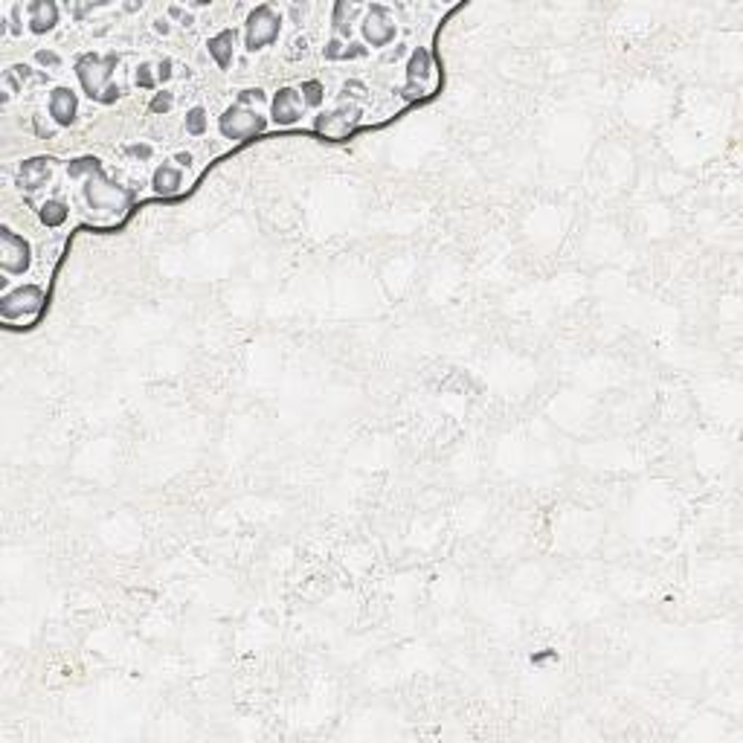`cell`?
<instances>
[{"mask_svg": "<svg viewBox=\"0 0 743 743\" xmlns=\"http://www.w3.org/2000/svg\"><path fill=\"white\" fill-rule=\"evenodd\" d=\"M235 41H238V32L235 30H221L215 32L209 41H206V50H209V58L218 64L221 70H227L232 61H235Z\"/></svg>", "mask_w": 743, "mask_h": 743, "instance_id": "obj_13", "label": "cell"}, {"mask_svg": "<svg viewBox=\"0 0 743 743\" xmlns=\"http://www.w3.org/2000/svg\"><path fill=\"white\" fill-rule=\"evenodd\" d=\"M27 18H30L27 27L32 35H46L58 27L61 9H58V4H53V0H32V4H27Z\"/></svg>", "mask_w": 743, "mask_h": 743, "instance_id": "obj_12", "label": "cell"}, {"mask_svg": "<svg viewBox=\"0 0 743 743\" xmlns=\"http://www.w3.org/2000/svg\"><path fill=\"white\" fill-rule=\"evenodd\" d=\"M279 32H282V15L270 4H258L256 9L247 12L244 20V50L247 53L265 50V46L279 41Z\"/></svg>", "mask_w": 743, "mask_h": 743, "instance_id": "obj_3", "label": "cell"}, {"mask_svg": "<svg viewBox=\"0 0 743 743\" xmlns=\"http://www.w3.org/2000/svg\"><path fill=\"white\" fill-rule=\"evenodd\" d=\"M265 99H268V96H265V90H261V87H247V90L238 93V105H247V108L250 105H261Z\"/></svg>", "mask_w": 743, "mask_h": 743, "instance_id": "obj_25", "label": "cell"}, {"mask_svg": "<svg viewBox=\"0 0 743 743\" xmlns=\"http://www.w3.org/2000/svg\"><path fill=\"white\" fill-rule=\"evenodd\" d=\"M183 125H186V134H192V137H204L206 128H209V116H206V111H204L201 105H195V108H189V111H186Z\"/></svg>", "mask_w": 743, "mask_h": 743, "instance_id": "obj_19", "label": "cell"}, {"mask_svg": "<svg viewBox=\"0 0 743 743\" xmlns=\"http://www.w3.org/2000/svg\"><path fill=\"white\" fill-rule=\"evenodd\" d=\"M430 73H433V58H430V50L427 46H416V50L410 53V58H406V82H427Z\"/></svg>", "mask_w": 743, "mask_h": 743, "instance_id": "obj_16", "label": "cell"}, {"mask_svg": "<svg viewBox=\"0 0 743 743\" xmlns=\"http://www.w3.org/2000/svg\"><path fill=\"white\" fill-rule=\"evenodd\" d=\"M46 111H50L53 116V123L61 125V128H73L76 125V119H79V96L58 85L50 90V102H46Z\"/></svg>", "mask_w": 743, "mask_h": 743, "instance_id": "obj_10", "label": "cell"}, {"mask_svg": "<svg viewBox=\"0 0 743 743\" xmlns=\"http://www.w3.org/2000/svg\"><path fill=\"white\" fill-rule=\"evenodd\" d=\"M180 186H183V172L177 169V166H172V163H160L157 169H154V175H151V189L157 192V195L172 198V195H177V192H180Z\"/></svg>", "mask_w": 743, "mask_h": 743, "instance_id": "obj_14", "label": "cell"}, {"mask_svg": "<svg viewBox=\"0 0 743 743\" xmlns=\"http://www.w3.org/2000/svg\"><path fill=\"white\" fill-rule=\"evenodd\" d=\"M35 61H38L41 67H46V70H58V67H61V56H58L56 50H38V53H35Z\"/></svg>", "mask_w": 743, "mask_h": 743, "instance_id": "obj_26", "label": "cell"}, {"mask_svg": "<svg viewBox=\"0 0 743 743\" xmlns=\"http://www.w3.org/2000/svg\"><path fill=\"white\" fill-rule=\"evenodd\" d=\"M175 163H177V166H186V169H189V166H192V154H189V151H177V154H175Z\"/></svg>", "mask_w": 743, "mask_h": 743, "instance_id": "obj_34", "label": "cell"}, {"mask_svg": "<svg viewBox=\"0 0 743 743\" xmlns=\"http://www.w3.org/2000/svg\"><path fill=\"white\" fill-rule=\"evenodd\" d=\"M169 15H172V18H186V15H183V9H180V6H169Z\"/></svg>", "mask_w": 743, "mask_h": 743, "instance_id": "obj_35", "label": "cell"}, {"mask_svg": "<svg viewBox=\"0 0 743 743\" xmlns=\"http://www.w3.org/2000/svg\"><path fill=\"white\" fill-rule=\"evenodd\" d=\"M35 131H38V137H44V139H50V137H53V128H50V125H44V123H41V116H35Z\"/></svg>", "mask_w": 743, "mask_h": 743, "instance_id": "obj_33", "label": "cell"}, {"mask_svg": "<svg viewBox=\"0 0 743 743\" xmlns=\"http://www.w3.org/2000/svg\"><path fill=\"white\" fill-rule=\"evenodd\" d=\"M125 154H128V157H137V160H149V157L154 154V149L149 146V142H134V146L125 149Z\"/></svg>", "mask_w": 743, "mask_h": 743, "instance_id": "obj_29", "label": "cell"}, {"mask_svg": "<svg viewBox=\"0 0 743 743\" xmlns=\"http://www.w3.org/2000/svg\"><path fill=\"white\" fill-rule=\"evenodd\" d=\"M134 85L142 87V90H154L157 87V70L149 64V61H142L137 67V73H134Z\"/></svg>", "mask_w": 743, "mask_h": 743, "instance_id": "obj_22", "label": "cell"}, {"mask_svg": "<svg viewBox=\"0 0 743 743\" xmlns=\"http://www.w3.org/2000/svg\"><path fill=\"white\" fill-rule=\"evenodd\" d=\"M20 20H23V6L15 4V6L9 9V32H12V35H20V32H23V23H20Z\"/></svg>", "mask_w": 743, "mask_h": 743, "instance_id": "obj_28", "label": "cell"}, {"mask_svg": "<svg viewBox=\"0 0 743 743\" xmlns=\"http://www.w3.org/2000/svg\"><path fill=\"white\" fill-rule=\"evenodd\" d=\"M30 79H35V73H32V67H27V64H12L4 73V82H6V87L12 93H20L23 85H27Z\"/></svg>", "mask_w": 743, "mask_h": 743, "instance_id": "obj_18", "label": "cell"}, {"mask_svg": "<svg viewBox=\"0 0 743 743\" xmlns=\"http://www.w3.org/2000/svg\"><path fill=\"white\" fill-rule=\"evenodd\" d=\"M363 9L357 6V4H349V0H337L331 9V27H334V35L337 38H351V23L357 20V15H361Z\"/></svg>", "mask_w": 743, "mask_h": 743, "instance_id": "obj_15", "label": "cell"}, {"mask_svg": "<svg viewBox=\"0 0 743 743\" xmlns=\"http://www.w3.org/2000/svg\"><path fill=\"white\" fill-rule=\"evenodd\" d=\"M175 108V93L172 90H160L151 96V102H149V111L151 113H169Z\"/></svg>", "mask_w": 743, "mask_h": 743, "instance_id": "obj_23", "label": "cell"}, {"mask_svg": "<svg viewBox=\"0 0 743 743\" xmlns=\"http://www.w3.org/2000/svg\"><path fill=\"white\" fill-rule=\"evenodd\" d=\"M53 177V160L50 157H30L18 166V186L23 192H38Z\"/></svg>", "mask_w": 743, "mask_h": 743, "instance_id": "obj_11", "label": "cell"}, {"mask_svg": "<svg viewBox=\"0 0 743 743\" xmlns=\"http://www.w3.org/2000/svg\"><path fill=\"white\" fill-rule=\"evenodd\" d=\"M363 93H366V85L357 82V79H351V82L343 85V96H363Z\"/></svg>", "mask_w": 743, "mask_h": 743, "instance_id": "obj_31", "label": "cell"}, {"mask_svg": "<svg viewBox=\"0 0 743 743\" xmlns=\"http://www.w3.org/2000/svg\"><path fill=\"white\" fill-rule=\"evenodd\" d=\"M343 50H346V41L334 35V38H328L325 46H323V58H325V61H340V58H343Z\"/></svg>", "mask_w": 743, "mask_h": 743, "instance_id": "obj_24", "label": "cell"}, {"mask_svg": "<svg viewBox=\"0 0 743 743\" xmlns=\"http://www.w3.org/2000/svg\"><path fill=\"white\" fill-rule=\"evenodd\" d=\"M268 128V116H261L256 108H247V105H230L221 116H218V131L224 139L230 142H242V139H250L256 134H261Z\"/></svg>", "mask_w": 743, "mask_h": 743, "instance_id": "obj_4", "label": "cell"}, {"mask_svg": "<svg viewBox=\"0 0 743 743\" xmlns=\"http://www.w3.org/2000/svg\"><path fill=\"white\" fill-rule=\"evenodd\" d=\"M119 67V56L116 53H82L73 64L76 79L85 90V96L90 102L99 105H113L119 96H123V87L113 85V73Z\"/></svg>", "mask_w": 743, "mask_h": 743, "instance_id": "obj_1", "label": "cell"}, {"mask_svg": "<svg viewBox=\"0 0 743 743\" xmlns=\"http://www.w3.org/2000/svg\"><path fill=\"white\" fill-rule=\"evenodd\" d=\"M361 32H363L366 46H372V50L389 46L398 35V20H395L392 9L383 6V4H372L361 18Z\"/></svg>", "mask_w": 743, "mask_h": 743, "instance_id": "obj_6", "label": "cell"}, {"mask_svg": "<svg viewBox=\"0 0 743 743\" xmlns=\"http://www.w3.org/2000/svg\"><path fill=\"white\" fill-rule=\"evenodd\" d=\"M154 32H160V35H169V32H172V23L166 20V18H157V20H154Z\"/></svg>", "mask_w": 743, "mask_h": 743, "instance_id": "obj_32", "label": "cell"}, {"mask_svg": "<svg viewBox=\"0 0 743 743\" xmlns=\"http://www.w3.org/2000/svg\"><path fill=\"white\" fill-rule=\"evenodd\" d=\"M32 265V247L23 235L9 227H0V270L9 276H23Z\"/></svg>", "mask_w": 743, "mask_h": 743, "instance_id": "obj_8", "label": "cell"}, {"mask_svg": "<svg viewBox=\"0 0 743 743\" xmlns=\"http://www.w3.org/2000/svg\"><path fill=\"white\" fill-rule=\"evenodd\" d=\"M96 172H102V163H99V157H79V160H73V163H67V175L73 177V180H85V177H90V175H96Z\"/></svg>", "mask_w": 743, "mask_h": 743, "instance_id": "obj_20", "label": "cell"}, {"mask_svg": "<svg viewBox=\"0 0 743 743\" xmlns=\"http://www.w3.org/2000/svg\"><path fill=\"white\" fill-rule=\"evenodd\" d=\"M302 96L296 87H279L270 99V119L279 125V128H287V125H296L302 119Z\"/></svg>", "mask_w": 743, "mask_h": 743, "instance_id": "obj_9", "label": "cell"}, {"mask_svg": "<svg viewBox=\"0 0 743 743\" xmlns=\"http://www.w3.org/2000/svg\"><path fill=\"white\" fill-rule=\"evenodd\" d=\"M369 53V46L366 44H346V50H343V58L340 61H354V58H363Z\"/></svg>", "mask_w": 743, "mask_h": 743, "instance_id": "obj_30", "label": "cell"}, {"mask_svg": "<svg viewBox=\"0 0 743 743\" xmlns=\"http://www.w3.org/2000/svg\"><path fill=\"white\" fill-rule=\"evenodd\" d=\"M299 96H302V105H308V108H320V105L325 102V87H323V82H317V79H308V82H302Z\"/></svg>", "mask_w": 743, "mask_h": 743, "instance_id": "obj_21", "label": "cell"}, {"mask_svg": "<svg viewBox=\"0 0 743 743\" xmlns=\"http://www.w3.org/2000/svg\"><path fill=\"white\" fill-rule=\"evenodd\" d=\"M361 105H354V102H340L337 108H331L325 113H317L314 119V128L320 137L325 139H334V142H343L351 137V131L361 125Z\"/></svg>", "mask_w": 743, "mask_h": 743, "instance_id": "obj_5", "label": "cell"}, {"mask_svg": "<svg viewBox=\"0 0 743 743\" xmlns=\"http://www.w3.org/2000/svg\"><path fill=\"white\" fill-rule=\"evenodd\" d=\"M41 305H44V287L27 282V285H18L0 296V317L4 320H23V317L38 314Z\"/></svg>", "mask_w": 743, "mask_h": 743, "instance_id": "obj_7", "label": "cell"}, {"mask_svg": "<svg viewBox=\"0 0 743 743\" xmlns=\"http://www.w3.org/2000/svg\"><path fill=\"white\" fill-rule=\"evenodd\" d=\"M38 218H41V224H46V227H61L67 218H70V206L64 204V201H58V198H50V201H44L41 204V209H38Z\"/></svg>", "mask_w": 743, "mask_h": 743, "instance_id": "obj_17", "label": "cell"}, {"mask_svg": "<svg viewBox=\"0 0 743 743\" xmlns=\"http://www.w3.org/2000/svg\"><path fill=\"white\" fill-rule=\"evenodd\" d=\"M82 198H85L87 209L99 212V215H125V209L131 206V192L125 186L113 183L111 177H105V172H96V175L85 177Z\"/></svg>", "mask_w": 743, "mask_h": 743, "instance_id": "obj_2", "label": "cell"}, {"mask_svg": "<svg viewBox=\"0 0 743 743\" xmlns=\"http://www.w3.org/2000/svg\"><path fill=\"white\" fill-rule=\"evenodd\" d=\"M154 70H157V85H166V82L175 76V61L172 58H160Z\"/></svg>", "mask_w": 743, "mask_h": 743, "instance_id": "obj_27", "label": "cell"}]
</instances>
